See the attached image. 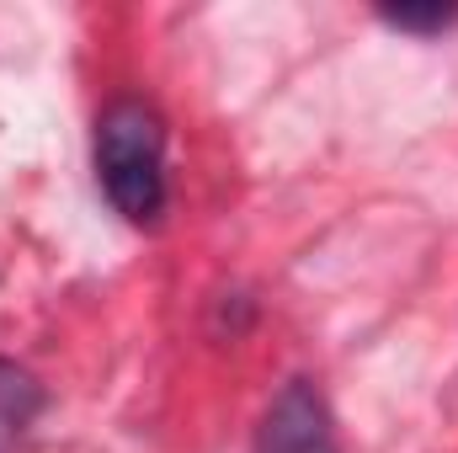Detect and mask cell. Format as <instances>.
I'll return each instance as SVG.
<instances>
[{
	"label": "cell",
	"instance_id": "obj_1",
	"mask_svg": "<svg viewBox=\"0 0 458 453\" xmlns=\"http://www.w3.org/2000/svg\"><path fill=\"white\" fill-rule=\"evenodd\" d=\"M97 182L128 225L165 214V117L139 97H117L97 117Z\"/></svg>",
	"mask_w": 458,
	"mask_h": 453
},
{
	"label": "cell",
	"instance_id": "obj_2",
	"mask_svg": "<svg viewBox=\"0 0 458 453\" xmlns=\"http://www.w3.org/2000/svg\"><path fill=\"white\" fill-rule=\"evenodd\" d=\"M256 453H342L336 432H331V411H326L315 384L293 379V384L277 389V400L261 416Z\"/></svg>",
	"mask_w": 458,
	"mask_h": 453
},
{
	"label": "cell",
	"instance_id": "obj_3",
	"mask_svg": "<svg viewBox=\"0 0 458 453\" xmlns=\"http://www.w3.org/2000/svg\"><path fill=\"white\" fill-rule=\"evenodd\" d=\"M38 411H43V384L21 363L0 357V453H11L27 438V427L38 422Z\"/></svg>",
	"mask_w": 458,
	"mask_h": 453
},
{
	"label": "cell",
	"instance_id": "obj_4",
	"mask_svg": "<svg viewBox=\"0 0 458 453\" xmlns=\"http://www.w3.org/2000/svg\"><path fill=\"white\" fill-rule=\"evenodd\" d=\"M389 27H400V32H443V27H454L458 11L454 5H389V11H378Z\"/></svg>",
	"mask_w": 458,
	"mask_h": 453
}]
</instances>
